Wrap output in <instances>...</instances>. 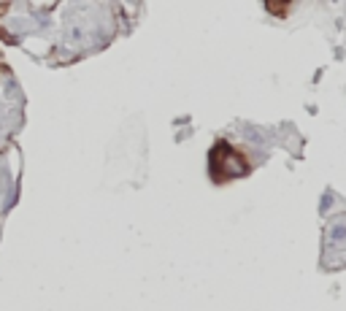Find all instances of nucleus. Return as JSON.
<instances>
[{"label":"nucleus","instance_id":"2","mask_svg":"<svg viewBox=\"0 0 346 311\" xmlns=\"http://www.w3.org/2000/svg\"><path fill=\"white\" fill-rule=\"evenodd\" d=\"M327 238H330L333 244H341V241H346V224L344 222L333 224V227L327 230Z\"/></svg>","mask_w":346,"mask_h":311},{"label":"nucleus","instance_id":"3","mask_svg":"<svg viewBox=\"0 0 346 311\" xmlns=\"http://www.w3.org/2000/svg\"><path fill=\"white\" fill-rule=\"evenodd\" d=\"M246 141H255V143H262V135L257 130H246Z\"/></svg>","mask_w":346,"mask_h":311},{"label":"nucleus","instance_id":"1","mask_svg":"<svg viewBox=\"0 0 346 311\" xmlns=\"http://www.w3.org/2000/svg\"><path fill=\"white\" fill-rule=\"evenodd\" d=\"M211 168H214L216 174H227V176H244L246 174L244 157H238V154H235L230 146H224V143H219V146L214 149Z\"/></svg>","mask_w":346,"mask_h":311},{"label":"nucleus","instance_id":"4","mask_svg":"<svg viewBox=\"0 0 346 311\" xmlns=\"http://www.w3.org/2000/svg\"><path fill=\"white\" fill-rule=\"evenodd\" d=\"M330 203H333V195H330V192H325V195H322V206H319V209H322V211H327V209H330Z\"/></svg>","mask_w":346,"mask_h":311}]
</instances>
